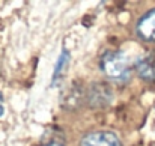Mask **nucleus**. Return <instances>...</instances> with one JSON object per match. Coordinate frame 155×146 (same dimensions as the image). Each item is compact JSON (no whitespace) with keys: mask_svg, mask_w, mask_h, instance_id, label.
<instances>
[{"mask_svg":"<svg viewBox=\"0 0 155 146\" xmlns=\"http://www.w3.org/2000/svg\"><path fill=\"white\" fill-rule=\"evenodd\" d=\"M100 68L108 80L119 85H125L131 80V62L120 50H107L103 53L100 57Z\"/></svg>","mask_w":155,"mask_h":146,"instance_id":"f257e3e1","label":"nucleus"},{"mask_svg":"<svg viewBox=\"0 0 155 146\" xmlns=\"http://www.w3.org/2000/svg\"><path fill=\"white\" fill-rule=\"evenodd\" d=\"M113 99V89L107 81H94L86 88V105L94 110H103L110 107Z\"/></svg>","mask_w":155,"mask_h":146,"instance_id":"f03ea898","label":"nucleus"},{"mask_svg":"<svg viewBox=\"0 0 155 146\" xmlns=\"http://www.w3.org/2000/svg\"><path fill=\"white\" fill-rule=\"evenodd\" d=\"M83 104H86V88L80 81L71 83L60 94V107L63 110L75 111Z\"/></svg>","mask_w":155,"mask_h":146,"instance_id":"7ed1b4c3","label":"nucleus"},{"mask_svg":"<svg viewBox=\"0 0 155 146\" xmlns=\"http://www.w3.org/2000/svg\"><path fill=\"white\" fill-rule=\"evenodd\" d=\"M80 146H122V142L113 131H92L81 137Z\"/></svg>","mask_w":155,"mask_h":146,"instance_id":"20e7f679","label":"nucleus"},{"mask_svg":"<svg viewBox=\"0 0 155 146\" xmlns=\"http://www.w3.org/2000/svg\"><path fill=\"white\" fill-rule=\"evenodd\" d=\"M136 32L140 39L146 42H155V8L139 18Z\"/></svg>","mask_w":155,"mask_h":146,"instance_id":"39448f33","label":"nucleus"},{"mask_svg":"<svg viewBox=\"0 0 155 146\" xmlns=\"http://www.w3.org/2000/svg\"><path fill=\"white\" fill-rule=\"evenodd\" d=\"M136 72L145 81H155V51H151L137 59Z\"/></svg>","mask_w":155,"mask_h":146,"instance_id":"423d86ee","label":"nucleus"},{"mask_svg":"<svg viewBox=\"0 0 155 146\" xmlns=\"http://www.w3.org/2000/svg\"><path fill=\"white\" fill-rule=\"evenodd\" d=\"M68 63H69V51L68 50H62L57 62H56V68H54V72H53V81H51V88L57 86L62 78L65 77L66 74V69H68Z\"/></svg>","mask_w":155,"mask_h":146,"instance_id":"0eeeda50","label":"nucleus"},{"mask_svg":"<svg viewBox=\"0 0 155 146\" xmlns=\"http://www.w3.org/2000/svg\"><path fill=\"white\" fill-rule=\"evenodd\" d=\"M5 98H3V94L0 92V118L3 116V113H5Z\"/></svg>","mask_w":155,"mask_h":146,"instance_id":"6e6552de","label":"nucleus"},{"mask_svg":"<svg viewBox=\"0 0 155 146\" xmlns=\"http://www.w3.org/2000/svg\"><path fill=\"white\" fill-rule=\"evenodd\" d=\"M41 146H65L63 143H60V142H47V143H44V145Z\"/></svg>","mask_w":155,"mask_h":146,"instance_id":"1a4fd4ad","label":"nucleus"}]
</instances>
